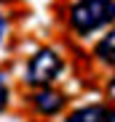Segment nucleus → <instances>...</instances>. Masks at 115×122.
<instances>
[{"label": "nucleus", "mask_w": 115, "mask_h": 122, "mask_svg": "<svg viewBox=\"0 0 115 122\" xmlns=\"http://www.w3.org/2000/svg\"><path fill=\"white\" fill-rule=\"evenodd\" d=\"M64 72V61L54 48H37L24 66V82L32 88H48Z\"/></svg>", "instance_id": "obj_2"}, {"label": "nucleus", "mask_w": 115, "mask_h": 122, "mask_svg": "<svg viewBox=\"0 0 115 122\" xmlns=\"http://www.w3.org/2000/svg\"><path fill=\"white\" fill-rule=\"evenodd\" d=\"M115 24V0H75L67 11V27L75 37H91Z\"/></svg>", "instance_id": "obj_1"}, {"label": "nucleus", "mask_w": 115, "mask_h": 122, "mask_svg": "<svg viewBox=\"0 0 115 122\" xmlns=\"http://www.w3.org/2000/svg\"><path fill=\"white\" fill-rule=\"evenodd\" d=\"M64 122H115V106L86 104V106H78Z\"/></svg>", "instance_id": "obj_4"}, {"label": "nucleus", "mask_w": 115, "mask_h": 122, "mask_svg": "<svg viewBox=\"0 0 115 122\" xmlns=\"http://www.w3.org/2000/svg\"><path fill=\"white\" fill-rule=\"evenodd\" d=\"M8 101H11V88H8V80H6V74H0V114L6 112Z\"/></svg>", "instance_id": "obj_6"}, {"label": "nucleus", "mask_w": 115, "mask_h": 122, "mask_svg": "<svg viewBox=\"0 0 115 122\" xmlns=\"http://www.w3.org/2000/svg\"><path fill=\"white\" fill-rule=\"evenodd\" d=\"M107 93H110V98L115 101V77H112L110 82H107Z\"/></svg>", "instance_id": "obj_8"}, {"label": "nucleus", "mask_w": 115, "mask_h": 122, "mask_svg": "<svg viewBox=\"0 0 115 122\" xmlns=\"http://www.w3.org/2000/svg\"><path fill=\"white\" fill-rule=\"evenodd\" d=\"M6 32H8V19L0 13V43H3V37H6Z\"/></svg>", "instance_id": "obj_7"}, {"label": "nucleus", "mask_w": 115, "mask_h": 122, "mask_svg": "<svg viewBox=\"0 0 115 122\" xmlns=\"http://www.w3.org/2000/svg\"><path fill=\"white\" fill-rule=\"evenodd\" d=\"M30 104H32V109L40 114V117H56V114L64 109L67 98H64V93L54 90V88H37L30 96Z\"/></svg>", "instance_id": "obj_3"}, {"label": "nucleus", "mask_w": 115, "mask_h": 122, "mask_svg": "<svg viewBox=\"0 0 115 122\" xmlns=\"http://www.w3.org/2000/svg\"><path fill=\"white\" fill-rule=\"evenodd\" d=\"M94 53H97V58L102 61V64L115 66V27H110V29L104 32V37L97 43Z\"/></svg>", "instance_id": "obj_5"}]
</instances>
